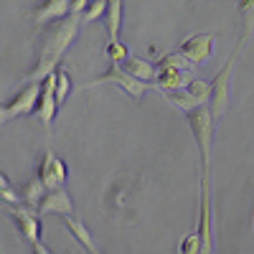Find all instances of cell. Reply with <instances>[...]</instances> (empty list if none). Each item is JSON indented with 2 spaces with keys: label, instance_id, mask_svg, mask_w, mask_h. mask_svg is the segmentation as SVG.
Masks as SVG:
<instances>
[{
  "label": "cell",
  "instance_id": "obj_1",
  "mask_svg": "<svg viewBox=\"0 0 254 254\" xmlns=\"http://www.w3.org/2000/svg\"><path fill=\"white\" fill-rule=\"evenodd\" d=\"M81 28V15H66L64 20L54 26H46L44 33H41V44H38V59H36V66L23 76V84L31 81H41L46 79L49 74H54L59 69V61L71 46V41L76 38Z\"/></svg>",
  "mask_w": 254,
  "mask_h": 254
},
{
  "label": "cell",
  "instance_id": "obj_2",
  "mask_svg": "<svg viewBox=\"0 0 254 254\" xmlns=\"http://www.w3.org/2000/svg\"><path fill=\"white\" fill-rule=\"evenodd\" d=\"M188 127L193 132V140L198 145V155H201V176H208V158H211V142H214V117L208 112V104L186 112Z\"/></svg>",
  "mask_w": 254,
  "mask_h": 254
},
{
  "label": "cell",
  "instance_id": "obj_3",
  "mask_svg": "<svg viewBox=\"0 0 254 254\" xmlns=\"http://www.w3.org/2000/svg\"><path fill=\"white\" fill-rule=\"evenodd\" d=\"M99 84H117V87H120L127 97H132V99H142V97H145V92L150 89V84H145V81L135 79L132 74H127V71L122 69V64H110V69H107V71L99 74V76H97V79H92V81H87L81 89L99 87Z\"/></svg>",
  "mask_w": 254,
  "mask_h": 254
},
{
  "label": "cell",
  "instance_id": "obj_4",
  "mask_svg": "<svg viewBox=\"0 0 254 254\" xmlns=\"http://www.w3.org/2000/svg\"><path fill=\"white\" fill-rule=\"evenodd\" d=\"M165 97L168 104H173L176 110H181L183 115L190 112V110H196L201 107V104L208 102V81L203 79H193V81H188L183 89H173V92H160Z\"/></svg>",
  "mask_w": 254,
  "mask_h": 254
},
{
  "label": "cell",
  "instance_id": "obj_5",
  "mask_svg": "<svg viewBox=\"0 0 254 254\" xmlns=\"http://www.w3.org/2000/svg\"><path fill=\"white\" fill-rule=\"evenodd\" d=\"M231 64H234V51L229 54V59L224 61V66L219 69V74L208 81V112L214 120H219L226 107H229V71H231Z\"/></svg>",
  "mask_w": 254,
  "mask_h": 254
},
{
  "label": "cell",
  "instance_id": "obj_6",
  "mask_svg": "<svg viewBox=\"0 0 254 254\" xmlns=\"http://www.w3.org/2000/svg\"><path fill=\"white\" fill-rule=\"evenodd\" d=\"M198 224L196 234L201 239V254H211L214 249V237H211V201H208V176H201V190H198Z\"/></svg>",
  "mask_w": 254,
  "mask_h": 254
},
{
  "label": "cell",
  "instance_id": "obj_7",
  "mask_svg": "<svg viewBox=\"0 0 254 254\" xmlns=\"http://www.w3.org/2000/svg\"><path fill=\"white\" fill-rule=\"evenodd\" d=\"M56 110H59V102H56V71H54L46 79H41V99H38V107L33 112L38 117V122L44 125L49 132H51Z\"/></svg>",
  "mask_w": 254,
  "mask_h": 254
},
{
  "label": "cell",
  "instance_id": "obj_8",
  "mask_svg": "<svg viewBox=\"0 0 254 254\" xmlns=\"http://www.w3.org/2000/svg\"><path fill=\"white\" fill-rule=\"evenodd\" d=\"M216 31H203V33H193V36H188L186 41H181V46H178V54H183L190 64H203L208 56H211V44L216 41Z\"/></svg>",
  "mask_w": 254,
  "mask_h": 254
},
{
  "label": "cell",
  "instance_id": "obj_9",
  "mask_svg": "<svg viewBox=\"0 0 254 254\" xmlns=\"http://www.w3.org/2000/svg\"><path fill=\"white\" fill-rule=\"evenodd\" d=\"M8 211H10V216L15 219V224L20 229V234H23V239H28L31 244L41 242L44 224H41V216H38L36 208H28L23 203H18V206H8Z\"/></svg>",
  "mask_w": 254,
  "mask_h": 254
},
{
  "label": "cell",
  "instance_id": "obj_10",
  "mask_svg": "<svg viewBox=\"0 0 254 254\" xmlns=\"http://www.w3.org/2000/svg\"><path fill=\"white\" fill-rule=\"evenodd\" d=\"M38 178L44 181L46 190L64 188V183H66V178H69V168H66V163H64L59 155H54L49 150L44 155V160H41V165H38Z\"/></svg>",
  "mask_w": 254,
  "mask_h": 254
},
{
  "label": "cell",
  "instance_id": "obj_11",
  "mask_svg": "<svg viewBox=\"0 0 254 254\" xmlns=\"http://www.w3.org/2000/svg\"><path fill=\"white\" fill-rule=\"evenodd\" d=\"M69 5H71V0H41V3L31 10L33 26L46 28V26L59 23V20H64L69 15Z\"/></svg>",
  "mask_w": 254,
  "mask_h": 254
},
{
  "label": "cell",
  "instance_id": "obj_12",
  "mask_svg": "<svg viewBox=\"0 0 254 254\" xmlns=\"http://www.w3.org/2000/svg\"><path fill=\"white\" fill-rule=\"evenodd\" d=\"M38 99H41V81H31V84H26V87L8 102V110H10L13 117L33 115L36 107H38Z\"/></svg>",
  "mask_w": 254,
  "mask_h": 254
},
{
  "label": "cell",
  "instance_id": "obj_13",
  "mask_svg": "<svg viewBox=\"0 0 254 254\" xmlns=\"http://www.w3.org/2000/svg\"><path fill=\"white\" fill-rule=\"evenodd\" d=\"M74 211H76V206H74L66 188L49 190V193L44 196V201H41V206H38V214H54V216H61V219L71 216Z\"/></svg>",
  "mask_w": 254,
  "mask_h": 254
},
{
  "label": "cell",
  "instance_id": "obj_14",
  "mask_svg": "<svg viewBox=\"0 0 254 254\" xmlns=\"http://www.w3.org/2000/svg\"><path fill=\"white\" fill-rule=\"evenodd\" d=\"M188 81H193V74L183 71V69H155V79H153V84L160 92L183 89Z\"/></svg>",
  "mask_w": 254,
  "mask_h": 254
},
{
  "label": "cell",
  "instance_id": "obj_15",
  "mask_svg": "<svg viewBox=\"0 0 254 254\" xmlns=\"http://www.w3.org/2000/svg\"><path fill=\"white\" fill-rule=\"evenodd\" d=\"M18 193H20V203L28 206V208H36V211H38L41 201H44V196L49 193V190H46L44 181H41V178L36 176V178H31V181H26L23 186H20Z\"/></svg>",
  "mask_w": 254,
  "mask_h": 254
},
{
  "label": "cell",
  "instance_id": "obj_16",
  "mask_svg": "<svg viewBox=\"0 0 254 254\" xmlns=\"http://www.w3.org/2000/svg\"><path fill=\"white\" fill-rule=\"evenodd\" d=\"M64 226L69 229V234H71V237H74L84 249H87V252H92V254H102V252H99V247L94 244L92 231H89L87 226H84V221H79V219H74V216H66V219H64Z\"/></svg>",
  "mask_w": 254,
  "mask_h": 254
},
{
  "label": "cell",
  "instance_id": "obj_17",
  "mask_svg": "<svg viewBox=\"0 0 254 254\" xmlns=\"http://www.w3.org/2000/svg\"><path fill=\"white\" fill-rule=\"evenodd\" d=\"M120 26H122V0H107V10H104V31L110 41L120 38Z\"/></svg>",
  "mask_w": 254,
  "mask_h": 254
},
{
  "label": "cell",
  "instance_id": "obj_18",
  "mask_svg": "<svg viewBox=\"0 0 254 254\" xmlns=\"http://www.w3.org/2000/svg\"><path fill=\"white\" fill-rule=\"evenodd\" d=\"M122 69L127 74H132L135 79L145 81V84H153V79H155V66L147 64L145 59H137V56H127L125 64H122Z\"/></svg>",
  "mask_w": 254,
  "mask_h": 254
},
{
  "label": "cell",
  "instance_id": "obj_19",
  "mask_svg": "<svg viewBox=\"0 0 254 254\" xmlns=\"http://www.w3.org/2000/svg\"><path fill=\"white\" fill-rule=\"evenodd\" d=\"M155 69H183V71H193V64H190L183 54L171 51V54H165V56L155 64Z\"/></svg>",
  "mask_w": 254,
  "mask_h": 254
},
{
  "label": "cell",
  "instance_id": "obj_20",
  "mask_svg": "<svg viewBox=\"0 0 254 254\" xmlns=\"http://www.w3.org/2000/svg\"><path fill=\"white\" fill-rule=\"evenodd\" d=\"M104 56H107L112 64H125V59L130 56V54H127V46L122 44L120 38L117 41H110L107 38V44H104Z\"/></svg>",
  "mask_w": 254,
  "mask_h": 254
},
{
  "label": "cell",
  "instance_id": "obj_21",
  "mask_svg": "<svg viewBox=\"0 0 254 254\" xmlns=\"http://www.w3.org/2000/svg\"><path fill=\"white\" fill-rule=\"evenodd\" d=\"M69 94H71V76L64 69H56V102H59V107L66 102Z\"/></svg>",
  "mask_w": 254,
  "mask_h": 254
},
{
  "label": "cell",
  "instance_id": "obj_22",
  "mask_svg": "<svg viewBox=\"0 0 254 254\" xmlns=\"http://www.w3.org/2000/svg\"><path fill=\"white\" fill-rule=\"evenodd\" d=\"M104 10H107V0H89L87 10L81 13V26L94 23L97 18H102V15H104Z\"/></svg>",
  "mask_w": 254,
  "mask_h": 254
},
{
  "label": "cell",
  "instance_id": "obj_23",
  "mask_svg": "<svg viewBox=\"0 0 254 254\" xmlns=\"http://www.w3.org/2000/svg\"><path fill=\"white\" fill-rule=\"evenodd\" d=\"M181 254H201V239L196 231H190V234L183 237L181 242Z\"/></svg>",
  "mask_w": 254,
  "mask_h": 254
},
{
  "label": "cell",
  "instance_id": "obj_24",
  "mask_svg": "<svg viewBox=\"0 0 254 254\" xmlns=\"http://www.w3.org/2000/svg\"><path fill=\"white\" fill-rule=\"evenodd\" d=\"M89 5V0H71V5H69V15H81L84 10H87Z\"/></svg>",
  "mask_w": 254,
  "mask_h": 254
},
{
  "label": "cell",
  "instance_id": "obj_25",
  "mask_svg": "<svg viewBox=\"0 0 254 254\" xmlns=\"http://www.w3.org/2000/svg\"><path fill=\"white\" fill-rule=\"evenodd\" d=\"M10 120H13V115L8 110V104H0V127H3L5 122H10Z\"/></svg>",
  "mask_w": 254,
  "mask_h": 254
},
{
  "label": "cell",
  "instance_id": "obj_26",
  "mask_svg": "<svg viewBox=\"0 0 254 254\" xmlns=\"http://www.w3.org/2000/svg\"><path fill=\"white\" fill-rule=\"evenodd\" d=\"M33 247V254H51V249L44 244V242H36V244H31Z\"/></svg>",
  "mask_w": 254,
  "mask_h": 254
},
{
  "label": "cell",
  "instance_id": "obj_27",
  "mask_svg": "<svg viewBox=\"0 0 254 254\" xmlns=\"http://www.w3.org/2000/svg\"><path fill=\"white\" fill-rule=\"evenodd\" d=\"M5 188H10V181L5 178V173H0V193H3Z\"/></svg>",
  "mask_w": 254,
  "mask_h": 254
},
{
  "label": "cell",
  "instance_id": "obj_28",
  "mask_svg": "<svg viewBox=\"0 0 254 254\" xmlns=\"http://www.w3.org/2000/svg\"><path fill=\"white\" fill-rule=\"evenodd\" d=\"M254 5V0H239V3H237V8L239 10H244V8H252Z\"/></svg>",
  "mask_w": 254,
  "mask_h": 254
},
{
  "label": "cell",
  "instance_id": "obj_29",
  "mask_svg": "<svg viewBox=\"0 0 254 254\" xmlns=\"http://www.w3.org/2000/svg\"><path fill=\"white\" fill-rule=\"evenodd\" d=\"M252 229H254V219H252Z\"/></svg>",
  "mask_w": 254,
  "mask_h": 254
}]
</instances>
